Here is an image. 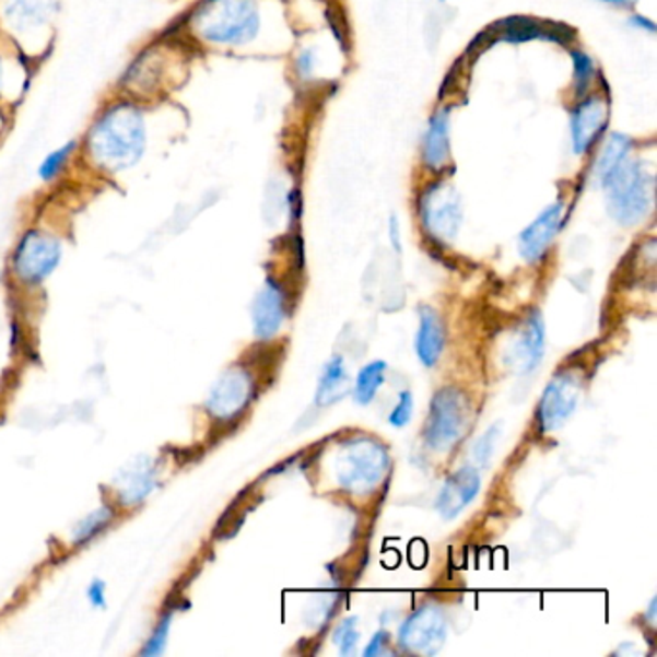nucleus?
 I'll use <instances>...</instances> for the list:
<instances>
[{
    "label": "nucleus",
    "instance_id": "obj_1",
    "mask_svg": "<svg viewBox=\"0 0 657 657\" xmlns=\"http://www.w3.org/2000/svg\"><path fill=\"white\" fill-rule=\"evenodd\" d=\"M145 145V128L138 108L118 105L101 118L91 133V154L105 171L116 172L136 163Z\"/></svg>",
    "mask_w": 657,
    "mask_h": 657
},
{
    "label": "nucleus",
    "instance_id": "obj_2",
    "mask_svg": "<svg viewBox=\"0 0 657 657\" xmlns=\"http://www.w3.org/2000/svg\"><path fill=\"white\" fill-rule=\"evenodd\" d=\"M191 24L204 42L244 45L257 37L259 10L253 0H204L193 12Z\"/></svg>",
    "mask_w": 657,
    "mask_h": 657
},
{
    "label": "nucleus",
    "instance_id": "obj_3",
    "mask_svg": "<svg viewBox=\"0 0 657 657\" xmlns=\"http://www.w3.org/2000/svg\"><path fill=\"white\" fill-rule=\"evenodd\" d=\"M608 193L609 216L621 226H636L654 207V178L638 161L626 159L601 181Z\"/></svg>",
    "mask_w": 657,
    "mask_h": 657
},
{
    "label": "nucleus",
    "instance_id": "obj_4",
    "mask_svg": "<svg viewBox=\"0 0 657 657\" xmlns=\"http://www.w3.org/2000/svg\"><path fill=\"white\" fill-rule=\"evenodd\" d=\"M390 469V455L380 442L373 438L348 439L333 461L336 480L341 490L365 495L380 486Z\"/></svg>",
    "mask_w": 657,
    "mask_h": 657
},
{
    "label": "nucleus",
    "instance_id": "obj_5",
    "mask_svg": "<svg viewBox=\"0 0 657 657\" xmlns=\"http://www.w3.org/2000/svg\"><path fill=\"white\" fill-rule=\"evenodd\" d=\"M471 421L469 398L457 388H442L431 401L424 424V442L434 451L446 454L467 436Z\"/></svg>",
    "mask_w": 657,
    "mask_h": 657
},
{
    "label": "nucleus",
    "instance_id": "obj_6",
    "mask_svg": "<svg viewBox=\"0 0 657 657\" xmlns=\"http://www.w3.org/2000/svg\"><path fill=\"white\" fill-rule=\"evenodd\" d=\"M422 224L439 244L454 242L462 222L461 197L454 186L438 181L429 187L421 199Z\"/></svg>",
    "mask_w": 657,
    "mask_h": 657
},
{
    "label": "nucleus",
    "instance_id": "obj_7",
    "mask_svg": "<svg viewBox=\"0 0 657 657\" xmlns=\"http://www.w3.org/2000/svg\"><path fill=\"white\" fill-rule=\"evenodd\" d=\"M583 398V378L573 371L555 374L538 403V424L542 432H555L567 424Z\"/></svg>",
    "mask_w": 657,
    "mask_h": 657
},
{
    "label": "nucleus",
    "instance_id": "obj_8",
    "mask_svg": "<svg viewBox=\"0 0 657 657\" xmlns=\"http://www.w3.org/2000/svg\"><path fill=\"white\" fill-rule=\"evenodd\" d=\"M447 638V621L442 609L424 606L407 617L399 629V644L419 656H436Z\"/></svg>",
    "mask_w": 657,
    "mask_h": 657
},
{
    "label": "nucleus",
    "instance_id": "obj_9",
    "mask_svg": "<svg viewBox=\"0 0 657 657\" xmlns=\"http://www.w3.org/2000/svg\"><path fill=\"white\" fill-rule=\"evenodd\" d=\"M251 374L244 366H232L214 382L207 398V411L219 421H232L245 411L253 398Z\"/></svg>",
    "mask_w": 657,
    "mask_h": 657
},
{
    "label": "nucleus",
    "instance_id": "obj_10",
    "mask_svg": "<svg viewBox=\"0 0 657 657\" xmlns=\"http://www.w3.org/2000/svg\"><path fill=\"white\" fill-rule=\"evenodd\" d=\"M60 262V244L42 232H30L17 245L14 272L25 284H37L52 274Z\"/></svg>",
    "mask_w": 657,
    "mask_h": 657
},
{
    "label": "nucleus",
    "instance_id": "obj_11",
    "mask_svg": "<svg viewBox=\"0 0 657 657\" xmlns=\"http://www.w3.org/2000/svg\"><path fill=\"white\" fill-rule=\"evenodd\" d=\"M544 318L538 310H530L505 350V365L515 374L532 373L544 357Z\"/></svg>",
    "mask_w": 657,
    "mask_h": 657
},
{
    "label": "nucleus",
    "instance_id": "obj_12",
    "mask_svg": "<svg viewBox=\"0 0 657 657\" xmlns=\"http://www.w3.org/2000/svg\"><path fill=\"white\" fill-rule=\"evenodd\" d=\"M482 479L477 467H461L447 477L436 497V509L442 519L451 520L461 515L477 500Z\"/></svg>",
    "mask_w": 657,
    "mask_h": 657
},
{
    "label": "nucleus",
    "instance_id": "obj_13",
    "mask_svg": "<svg viewBox=\"0 0 657 657\" xmlns=\"http://www.w3.org/2000/svg\"><path fill=\"white\" fill-rule=\"evenodd\" d=\"M253 332L259 340L274 338L285 320V293L277 280L268 278L251 307Z\"/></svg>",
    "mask_w": 657,
    "mask_h": 657
},
{
    "label": "nucleus",
    "instance_id": "obj_14",
    "mask_svg": "<svg viewBox=\"0 0 657 657\" xmlns=\"http://www.w3.org/2000/svg\"><path fill=\"white\" fill-rule=\"evenodd\" d=\"M561 220H563V204L558 203L545 207L530 224H528L519 236V253L527 262H536L542 259L545 251L550 249L553 239L560 232Z\"/></svg>",
    "mask_w": 657,
    "mask_h": 657
},
{
    "label": "nucleus",
    "instance_id": "obj_15",
    "mask_svg": "<svg viewBox=\"0 0 657 657\" xmlns=\"http://www.w3.org/2000/svg\"><path fill=\"white\" fill-rule=\"evenodd\" d=\"M608 124V103L601 97H590L576 106L571 116V138L573 151L576 154H586L600 138L601 131Z\"/></svg>",
    "mask_w": 657,
    "mask_h": 657
},
{
    "label": "nucleus",
    "instance_id": "obj_16",
    "mask_svg": "<svg viewBox=\"0 0 657 657\" xmlns=\"http://www.w3.org/2000/svg\"><path fill=\"white\" fill-rule=\"evenodd\" d=\"M156 469L153 461L139 457L124 469L116 479V492L124 507L143 504L156 490Z\"/></svg>",
    "mask_w": 657,
    "mask_h": 657
},
{
    "label": "nucleus",
    "instance_id": "obj_17",
    "mask_svg": "<svg viewBox=\"0 0 657 657\" xmlns=\"http://www.w3.org/2000/svg\"><path fill=\"white\" fill-rule=\"evenodd\" d=\"M446 348V328L432 307L419 308V330L414 336V351L424 366L438 363Z\"/></svg>",
    "mask_w": 657,
    "mask_h": 657
},
{
    "label": "nucleus",
    "instance_id": "obj_18",
    "mask_svg": "<svg viewBox=\"0 0 657 657\" xmlns=\"http://www.w3.org/2000/svg\"><path fill=\"white\" fill-rule=\"evenodd\" d=\"M350 384L351 378L345 361L340 355H333L326 363L322 373H320V378H318L315 403L318 407L332 406L350 391Z\"/></svg>",
    "mask_w": 657,
    "mask_h": 657
},
{
    "label": "nucleus",
    "instance_id": "obj_19",
    "mask_svg": "<svg viewBox=\"0 0 657 657\" xmlns=\"http://www.w3.org/2000/svg\"><path fill=\"white\" fill-rule=\"evenodd\" d=\"M422 156L432 171L444 168L449 161V113L447 110H438L432 116L431 126L424 136Z\"/></svg>",
    "mask_w": 657,
    "mask_h": 657
},
{
    "label": "nucleus",
    "instance_id": "obj_20",
    "mask_svg": "<svg viewBox=\"0 0 657 657\" xmlns=\"http://www.w3.org/2000/svg\"><path fill=\"white\" fill-rule=\"evenodd\" d=\"M386 371H388V365L384 361H373V363H368L359 371L357 378H355V388H353V396H355L359 406L373 403L376 394L384 386Z\"/></svg>",
    "mask_w": 657,
    "mask_h": 657
},
{
    "label": "nucleus",
    "instance_id": "obj_21",
    "mask_svg": "<svg viewBox=\"0 0 657 657\" xmlns=\"http://www.w3.org/2000/svg\"><path fill=\"white\" fill-rule=\"evenodd\" d=\"M631 149H633L631 138H626L623 133H611L609 136L606 145L601 149L598 164H596V176L600 179V184L603 179L608 178L611 172L615 171L619 164L629 159Z\"/></svg>",
    "mask_w": 657,
    "mask_h": 657
},
{
    "label": "nucleus",
    "instance_id": "obj_22",
    "mask_svg": "<svg viewBox=\"0 0 657 657\" xmlns=\"http://www.w3.org/2000/svg\"><path fill=\"white\" fill-rule=\"evenodd\" d=\"M113 519L114 512L110 507H106V505L90 513L85 519L80 520V523L75 525V528H73V545H82L85 544V542H90L91 538H95L108 523H113Z\"/></svg>",
    "mask_w": 657,
    "mask_h": 657
},
{
    "label": "nucleus",
    "instance_id": "obj_23",
    "mask_svg": "<svg viewBox=\"0 0 657 657\" xmlns=\"http://www.w3.org/2000/svg\"><path fill=\"white\" fill-rule=\"evenodd\" d=\"M357 625V617H348V619H343L340 625L336 626V631H333V644L338 646V649H340V654L343 657L355 656V652H357L359 638H361Z\"/></svg>",
    "mask_w": 657,
    "mask_h": 657
},
{
    "label": "nucleus",
    "instance_id": "obj_24",
    "mask_svg": "<svg viewBox=\"0 0 657 657\" xmlns=\"http://www.w3.org/2000/svg\"><path fill=\"white\" fill-rule=\"evenodd\" d=\"M502 438V424L497 422L494 426H490L472 447V455H474V461L479 462L480 467H486L488 462L492 461V457L495 454V447L500 444Z\"/></svg>",
    "mask_w": 657,
    "mask_h": 657
},
{
    "label": "nucleus",
    "instance_id": "obj_25",
    "mask_svg": "<svg viewBox=\"0 0 657 657\" xmlns=\"http://www.w3.org/2000/svg\"><path fill=\"white\" fill-rule=\"evenodd\" d=\"M573 64H575V91L578 97H585L586 91L590 90L594 82L593 58L588 57L583 50H573Z\"/></svg>",
    "mask_w": 657,
    "mask_h": 657
},
{
    "label": "nucleus",
    "instance_id": "obj_26",
    "mask_svg": "<svg viewBox=\"0 0 657 657\" xmlns=\"http://www.w3.org/2000/svg\"><path fill=\"white\" fill-rule=\"evenodd\" d=\"M172 615H174V613L168 611V613L156 623L153 634H151L149 641H146L145 648L141 649L143 656H161V654H163L164 648H166V642H168V634H171Z\"/></svg>",
    "mask_w": 657,
    "mask_h": 657
},
{
    "label": "nucleus",
    "instance_id": "obj_27",
    "mask_svg": "<svg viewBox=\"0 0 657 657\" xmlns=\"http://www.w3.org/2000/svg\"><path fill=\"white\" fill-rule=\"evenodd\" d=\"M414 398L409 390H403L399 394L398 403L391 409L388 422L394 429H406L407 424L413 419Z\"/></svg>",
    "mask_w": 657,
    "mask_h": 657
},
{
    "label": "nucleus",
    "instance_id": "obj_28",
    "mask_svg": "<svg viewBox=\"0 0 657 657\" xmlns=\"http://www.w3.org/2000/svg\"><path fill=\"white\" fill-rule=\"evenodd\" d=\"M73 143H68V145L60 146L58 151L55 153H50L45 161H43L42 168H39V176L45 181H49V179L57 178L60 171L64 168V164L68 163V159H70V153L73 151Z\"/></svg>",
    "mask_w": 657,
    "mask_h": 657
},
{
    "label": "nucleus",
    "instance_id": "obj_29",
    "mask_svg": "<svg viewBox=\"0 0 657 657\" xmlns=\"http://www.w3.org/2000/svg\"><path fill=\"white\" fill-rule=\"evenodd\" d=\"M388 644H390V636L386 631H378V633L374 634L371 642H368V646L365 648V656H382V654H386V649H388Z\"/></svg>",
    "mask_w": 657,
    "mask_h": 657
},
{
    "label": "nucleus",
    "instance_id": "obj_30",
    "mask_svg": "<svg viewBox=\"0 0 657 657\" xmlns=\"http://www.w3.org/2000/svg\"><path fill=\"white\" fill-rule=\"evenodd\" d=\"M87 598H90V603L95 609L106 608V586L103 580H93L90 585V590H87Z\"/></svg>",
    "mask_w": 657,
    "mask_h": 657
},
{
    "label": "nucleus",
    "instance_id": "obj_31",
    "mask_svg": "<svg viewBox=\"0 0 657 657\" xmlns=\"http://www.w3.org/2000/svg\"><path fill=\"white\" fill-rule=\"evenodd\" d=\"M313 57H315V55H313L310 50H305V52L301 55L300 60H297V68H300V73L303 78L310 75L313 68H315V64H313Z\"/></svg>",
    "mask_w": 657,
    "mask_h": 657
},
{
    "label": "nucleus",
    "instance_id": "obj_32",
    "mask_svg": "<svg viewBox=\"0 0 657 657\" xmlns=\"http://www.w3.org/2000/svg\"><path fill=\"white\" fill-rule=\"evenodd\" d=\"M390 242L396 251H401V234H399V222L396 216L390 219Z\"/></svg>",
    "mask_w": 657,
    "mask_h": 657
},
{
    "label": "nucleus",
    "instance_id": "obj_33",
    "mask_svg": "<svg viewBox=\"0 0 657 657\" xmlns=\"http://www.w3.org/2000/svg\"><path fill=\"white\" fill-rule=\"evenodd\" d=\"M633 24L648 33H656V25H654V22H649L648 17L633 16Z\"/></svg>",
    "mask_w": 657,
    "mask_h": 657
},
{
    "label": "nucleus",
    "instance_id": "obj_34",
    "mask_svg": "<svg viewBox=\"0 0 657 657\" xmlns=\"http://www.w3.org/2000/svg\"><path fill=\"white\" fill-rule=\"evenodd\" d=\"M603 4H609V7H617V9H629V7H634L638 0H600Z\"/></svg>",
    "mask_w": 657,
    "mask_h": 657
}]
</instances>
